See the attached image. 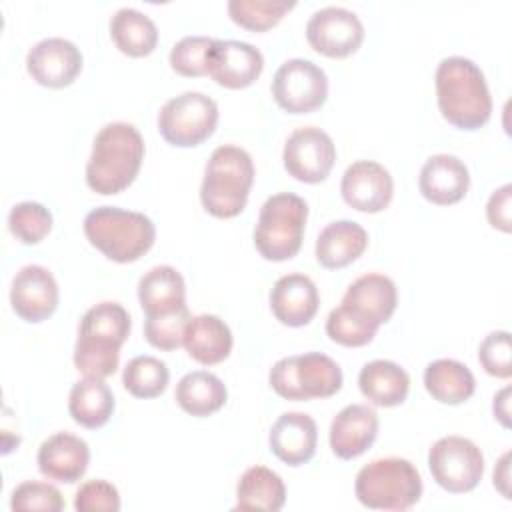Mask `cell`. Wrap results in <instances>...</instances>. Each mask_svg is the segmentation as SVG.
<instances>
[{"mask_svg":"<svg viewBox=\"0 0 512 512\" xmlns=\"http://www.w3.org/2000/svg\"><path fill=\"white\" fill-rule=\"evenodd\" d=\"M436 98L444 120L460 130L482 128L492 114V98L484 72L470 58L448 56L436 74Z\"/></svg>","mask_w":512,"mask_h":512,"instance_id":"cell-1","label":"cell"},{"mask_svg":"<svg viewBox=\"0 0 512 512\" xmlns=\"http://www.w3.org/2000/svg\"><path fill=\"white\" fill-rule=\"evenodd\" d=\"M128 310L118 302H100L86 310L78 326L74 366L88 378H108L120 362V346L130 334Z\"/></svg>","mask_w":512,"mask_h":512,"instance_id":"cell-2","label":"cell"},{"mask_svg":"<svg viewBox=\"0 0 512 512\" xmlns=\"http://www.w3.org/2000/svg\"><path fill=\"white\" fill-rule=\"evenodd\" d=\"M144 140L134 124L110 122L94 138L86 162V184L90 190L110 196L128 188L140 172Z\"/></svg>","mask_w":512,"mask_h":512,"instance_id":"cell-3","label":"cell"},{"mask_svg":"<svg viewBox=\"0 0 512 512\" xmlns=\"http://www.w3.org/2000/svg\"><path fill=\"white\" fill-rule=\"evenodd\" d=\"M254 182V162L250 154L234 144H222L212 150L200 186L204 210L216 218L238 216Z\"/></svg>","mask_w":512,"mask_h":512,"instance_id":"cell-4","label":"cell"},{"mask_svg":"<svg viewBox=\"0 0 512 512\" xmlns=\"http://www.w3.org/2000/svg\"><path fill=\"white\" fill-rule=\"evenodd\" d=\"M84 234L106 258L128 264L136 262L152 248L156 240V226L142 212L118 206H100L86 214Z\"/></svg>","mask_w":512,"mask_h":512,"instance_id":"cell-5","label":"cell"},{"mask_svg":"<svg viewBox=\"0 0 512 512\" xmlns=\"http://www.w3.org/2000/svg\"><path fill=\"white\" fill-rule=\"evenodd\" d=\"M358 502L372 510H408L422 496V478L406 458H378L360 468L354 482Z\"/></svg>","mask_w":512,"mask_h":512,"instance_id":"cell-6","label":"cell"},{"mask_svg":"<svg viewBox=\"0 0 512 512\" xmlns=\"http://www.w3.org/2000/svg\"><path fill=\"white\" fill-rule=\"evenodd\" d=\"M308 204L292 194L280 192L270 196L258 214L254 228V246L262 258L284 262L298 254L302 246Z\"/></svg>","mask_w":512,"mask_h":512,"instance_id":"cell-7","label":"cell"},{"mask_svg":"<svg viewBox=\"0 0 512 512\" xmlns=\"http://www.w3.org/2000/svg\"><path fill=\"white\" fill-rule=\"evenodd\" d=\"M272 390L296 402L328 398L342 388L340 366L322 352H306L280 358L268 374Z\"/></svg>","mask_w":512,"mask_h":512,"instance_id":"cell-8","label":"cell"},{"mask_svg":"<svg viewBox=\"0 0 512 512\" xmlns=\"http://www.w3.org/2000/svg\"><path fill=\"white\" fill-rule=\"evenodd\" d=\"M218 124V104L202 92H182L158 112V132L178 148H192L208 140Z\"/></svg>","mask_w":512,"mask_h":512,"instance_id":"cell-9","label":"cell"},{"mask_svg":"<svg viewBox=\"0 0 512 512\" xmlns=\"http://www.w3.org/2000/svg\"><path fill=\"white\" fill-rule=\"evenodd\" d=\"M428 468L436 484L452 494L478 486L484 474L482 450L464 436H444L428 452Z\"/></svg>","mask_w":512,"mask_h":512,"instance_id":"cell-10","label":"cell"},{"mask_svg":"<svg viewBox=\"0 0 512 512\" xmlns=\"http://www.w3.org/2000/svg\"><path fill=\"white\" fill-rule=\"evenodd\" d=\"M272 96L288 114L314 112L328 98V76L312 60L290 58L272 78Z\"/></svg>","mask_w":512,"mask_h":512,"instance_id":"cell-11","label":"cell"},{"mask_svg":"<svg viewBox=\"0 0 512 512\" xmlns=\"http://www.w3.org/2000/svg\"><path fill=\"white\" fill-rule=\"evenodd\" d=\"M308 44L328 58H346L354 54L364 40V24L356 12L344 6H326L306 22Z\"/></svg>","mask_w":512,"mask_h":512,"instance_id":"cell-12","label":"cell"},{"mask_svg":"<svg viewBox=\"0 0 512 512\" xmlns=\"http://www.w3.org/2000/svg\"><path fill=\"white\" fill-rule=\"evenodd\" d=\"M286 172L306 184L326 180L336 160V146L328 132L316 126L296 128L282 152Z\"/></svg>","mask_w":512,"mask_h":512,"instance_id":"cell-13","label":"cell"},{"mask_svg":"<svg viewBox=\"0 0 512 512\" xmlns=\"http://www.w3.org/2000/svg\"><path fill=\"white\" fill-rule=\"evenodd\" d=\"M58 284L52 272L40 264L22 266L12 278L10 304L26 322H42L58 308Z\"/></svg>","mask_w":512,"mask_h":512,"instance_id":"cell-14","label":"cell"},{"mask_svg":"<svg viewBox=\"0 0 512 512\" xmlns=\"http://www.w3.org/2000/svg\"><path fill=\"white\" fill-rule=\"evenodd\" d=\"M26 70L40 86L64 88L80 74L82 52L66 38H44L28 50Z\"/></svg>","mask_w":512,"mask_h":512,"instance_id":"cell-15","label":"cell"},{"mask_svg":"<svg viewBox=\"0 0 512 512\" xmlns=\"http://www.w3.org/2000/svg\"><path fill=\"white\" fill-rule=\"evenodd\" d=\"M342 198L358 212H382L394 194V180L390 172L374 160H358L350 164L340 182Z\"/></svg>","mask_w":512,"mask_h":512,"instance_id":"cell-16","label":"cell"},{"mask_svg":"<svg viewBox=\"0 0 512 512\" xmlns=\"http://www.w3.org/2000/svg\"><path fill=\"white\" fill-rule=\"evenodd\" d=\"M264 56L242 40H214L208 54L210 78L230 90L246 88L262 74Z\"/></svg>","mask_w":512,"mask_h":512,"instance_id":"cell-17","label":"cell"},{"mask_svg":"<svg viewBox=\"0 0 512 512\" xmlns=\"http://www.w3.org/2000/svg\"><path fill=\"white\" fill-rule=\"evenodd\" d=\"M320 306V294L312 278L300 272L280 276L270 290V308L276 320L284 326L308 324Z\"/></svg>","mask_w":512,"mask_h":512,"instance_id":"cell-18","label":"cell"},{"mask_svg":"<svg viewBox=\"0 0 512 512\" xmlns=\"http://www.w3.org/2000/svg\"><path fill=\"white\" fill-rule=\"evenodd\" d=\"M378 436V414L366 404L344 406L330 424V448L342 460L364 454Z\"/></svg>","mask_w":512,"mask_h":512,"instance_id":"cell-19","label":"cell"},{"mask_svg":"<svg viewBox=\"0 0 512 512\" xmlns=\"http://www.w3.org/2000/svg\"><path fill=\"white\" fill-rule=\"evenodd\" d=\"M470 186V172L466 164L454 154L430 156L418 176L422 196L438 206L460 202Z\"/></svg>","mask_w":512,"mask_h":512,"instance_id":"cell-20","label":"cell"},{"mask_svg":"<svg viewBox=\"0 0 512 512\" xmlns=\"http://www.w3.org/2000/svg\"><path fill=\"white\" fill-rule=\"evenodd\" d=\"M88 462V444L70 432H56L38 448V470L48 480L74 484L84 476Z\"/></svg>","mask_w":512,"mask_h":512,"instance_id":"cell-21","label":"cell"},{"mask_svg":"<svg viewBox=\"0 0 512 512\" xmlns=\"http://www.w3.org/2000/svg\"><path fill=\"white\" fill-rule=\"evenodd\" d=\"M270 450L288 466H300L312 460L318 442V428L312 416L304 412H284L270 428Z\"/></svg>","mask_w":512,"mask_h":512,"instance_id":"cell-22","label":"cell"},{"mask_svg":"<svg viewBox=\"0 0 512 512\" xmlns=\"http://www.w3.org/2000/svg\"><path fill=\"white\" fill-rule=\"evenodd\" d=\"M340 304L370 320L372 324L380 326L388 322L396 310V284L392 282V278L384 274H364L348 286Z\"/></svg>","mask_w":512,"mask_h":512,"instance_id":"cell-23","label":"cell"},{"mask_svg":"<svg viewBox=\"0 0 512 512\" xmlns=\"http://www.w3.org/2000/svg\"><path fill=\"white\" fill-rule=\"evenodd\" d=\"M368 246V232L354 220H336L322 228L314 254L320 266L338 270L358 260Z\"/></svg>","mask_w":512,"mask_h":512,"instance_id":"cell-24","label":"cell"},{"mask_svg":"<svg viewBox=\"0 0 512 512\" xmlns=\"http://www.w3.org/2000/svg\"><path fill=\"white\" fill-rule=\"evenodd\" d=\"M182 344L190 358L204 366H212L230 356L234 340L222 318L214 314H198L188 320Z\"/></svg>","mask_w":512,"mask_h":512,"instance_id":"cell-25","label":"cell"},{"mask_svg":"<svg viewBox=\"0 0 512 512\" xmlns=\"http://www.w3.org/2000/svg\"><path fill=\"white\" fill-rule=\"evenodd\" d=\"M138 300L146 316L182 310L186 308V282L174 266H154L138 282Z\"/></svg>","mask_w":512,"mask_h":512,"instance_id":"cell-26","label":"cell"},{"mask_svg":"<svg viewBox=\"0 0 512 512\" xmlns=\"http://www.w3.org/2000/svg\"><path fill=\"white\" fill-rule=\"evenodd\" d=\"M358 388L374 406L392 408L406 400L410 376L392 360H372L362 366L358 374Z\"/></svg>","mask_w":512,"mask_h":512,"instance_id":"cell-27","label":"cell"},{"mask_svg":"<svg viewBox=\"0 0 512 512\" xmlns=\"http://www.w3.org/2000/svg\"><path fill=\"white\" fill-rule=\"evenodd\" d=\"M174 398L186 414L204 418L218 412L226 404L228 390L216 374L206 370H194L180 378Z\"/></svg>","mask_w":512,"mask_h":512,"instance_id":"cell-28","label":"cell"},{"mask_svg":"<svg viewBox=\"0 0 512 512\" xmlns=\"http://www.w3.org/2000/svg\"><path fill=\"white\" fill-rule=\"evenodd\" d=\"M286 502V486L282 478L266 468H248L236 484V506L234 510H262L278 512Z\"/></svg>","mask_w":512,"mask_h":512,"instance_id":"cell-29","label":"cell"},{"mask_svg":"<svg viewBox=\"0 0 512 512\" xmlns=\"http://www.w3.org/2000/svg\"><path fill=\"white\" fill-rule=\"evenodd\" d=\"M424 386L434 400L456 406L474 394L476 380L466 364L452 358H438L426 366Z\"/></svg>","mask_w":512,"mask_h":512,"instance_id":"cell-30","label":"cell"},{"mask_svg":"<svg viewBox=\"0 0 512 512\" xmlns=\"http://www.w3.org/2000/svg\"><path fill=\"white\" fill-rule=\"evenodd\" d=\"M110 36L116 48L132 58L154 52L158 44V28L150 16L136 8H120L110 18Z\"/></svg>","mask_w":512,"mask_h":512,"instance_id":"cell-31","label":"cell"},{"mask_svg":"<svg viewBox=\"0 0 512 512\" xmlns=\"http://www.w3.org/2000/svg\"><path fill=\"white\" fill-rule=\"evenodd\" d=\"M68 412L72 420L84 428L104 426L114 412V394L102 378L78 380L68 396Z\"/></svg>","mask_w":512,"mask_h":512,"instance_id":"cell-32","label":"cell"},{"mask_svg":"<svg viewBox=\"0 0 512 512\" xmlns=\"http://www.w3.org/2000/svg\"><path fill=\"white\" fill-rule=\"evenodd\" d=\"M170 380V370L166 362L156 356H134L128 360L122 372L124 388L136 398H156L160 396Z\"/></svg>","mask_w":512,"mask_h":512,"instance_id":"cell-33","label":"cell"},{"mask_svg":"<svg viewBox=\"0 0 512 512\" xmlns=\"http://www.w3.org/2000/svg\"><path fill=\"white\" fill-rule=\"evenodd\" d=\"M294 6V0H230L226 8L238 26L264 32L276 26Z\"/></svg>","mask_w":512,"mask_h":512,"instance_id":"cell-34","label":"cell"},{"mask_svg":"<svg viewBox=\"0 0 512 512\" xmlns=\"http://www.w3.org/2000/svg\"><path fill=\"white\" fill-rule=\"evenodd\" d=\"M8 230L22 244H38L52 230V214L40 202H18L8 214Z\"/></svg>","mask_w":512,"mask_h":512,"instance_id":"cell-35","label":"cell"},{"mask_svg":"<svg viewBox=\"0 0 512 512\" xmlns=\"http://www.w3.org/2000/svg\"><path fill=\"white\" fill-rule=\"evenodd\" d=\"M378 328L380 326H376L370 320L362 318L360 314L352 312L344 304L334 308L326 318V334L330 336V340H334L336 344H342V346H350V348L366 346L368 342H372Z\"/></svg>","mask_w":512,"mask_h":512,"instance_id":"cell-36","label":"cell"},{"mask_svg":"<svg viewBox=\"0 0 512 512\" xmlns=\"http://www.w3.org/2000/svg\"><path fill=\"white\" fill-rule=\"evenodd\" d=\"M214 38L208 36H184L170 50V68L188 78L208 74V54Z\"/></svg>","mask_w":512,"mask_h":512,"instance_id":"cell-37","label":"cell"},{"mask_svg":"<svg viewBox=\"0 0 512 512\" xmlns=\"http://www.w3.org/2000/svg\"><path fill=\"white\" fill-rule=\"evenodd\" d=\"M188 308L170 312V314H156L146 316L144 320V336L146 340L160 350H176L184 342V330L190 320Z\"/></svg>","mask_w":512,"mask_h":512,"instance_id":"cell-38","label":"cell"},{"mask_svg":"<svg viewBox=\"0 0 512 512\" xmlns=\"http://www.w3.org/2000/svg\"><path fill=\"white\" fill-rule=\"evenodd\" d=\"M64 498L60 490L48 482L28 480L18 484L10 496L12 510H44V512H60L64 508Z\"/></svg>","mask_w":512,"mask_h":512,"instance_id":"cell-39","label":"cell"},{"mask_svg":"<svg viewBox=\"0 0 512 512\" xmlns=\"http://www.w3.org/2000/svg\"><path fill=\"white\" fill-rule=\"evenodd\" d=\"M478 360L482 368L496 378H510L512 376V346H510V332L496 330L490 332L480 348Z\"/></svg>","mask_w":512,"mask_h":512,"instance_id":"cell-40","label":"cell"},{"mask_svg":"<svg viewBox=\"0 0 512 512\" xmlns=\"http://www.w3.org/2000/svg\"><path fill=\"white\" fill-rule=\"evenodd\" d=\"M74 508L78 512H118V488L106 480H88L76 490Z\"/></svg>","mask_w":512,"mask_h":512,"instance_id":"cell-41","label":"cell"},{"mask_svg":"<svg viewBox=\"0 0 512 512\" xmlns=\"http://www.w3.org/2000/svg\"><path fill=\"white\" fill-rule=\"evenodd\" d=\"M510 202H512V186L504 184L490 194L488 204H486V218H488L490 226L496 230H502L506 234L512 230Z\"/></svg>","mask_w":512,"mask_h":512,"instance_id":"cell-42","label":"cell"},{"mask_svg":"<svg viewBox=\"0 0 512 512\" xmlns=\"http://www.w3.org/2000/svg\"><path fill=\"white\" fill-rule=\"evenodd\" d=\"M508 460H510V452H504L500 456L496 468H494V486L500 490V494L504 498H510V488H508V484H510V464H508Z\"/></svg>","mask_w":512,"mask_h":512,"instance_id":"cell-43","label":"cell"},{"mask_svg":"<svg viewBox=\"0 0 512 512\" xmlns=\"http://www.w3.org/2000/svg\"><path fill=\"white\" fill-rule=\"evenodd\" d=\"M510 388H502L496 396H494V404H492V410H494V416L500 420V424L504 428L510 426Z\"/></svg>","mask_w":512,"mask_h":512,"instance_id":"cell-44","label":"cell"}]
</instances>
